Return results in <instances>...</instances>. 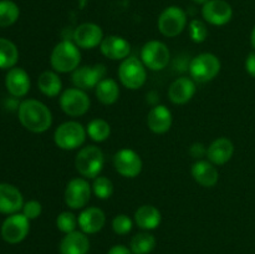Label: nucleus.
Returning <instances> with one entry per match:
<instances>
[{
    "instance_id": "obj_1",
    "label": "nucleus",
    "mask_w": 255,
    "mask_h": 254,
    "mask_svg": "<svg viewBox=\"0 0 255 254\" xmlns=\"http://www.w3.org/2000/svg\"><path fill=\"white\" fill-rule=\"evenodd\" d=\"M17 116L20 124L34 133H42L52 125L51 111L39 100L29 99L22 101L17 109Z\"/></svg>"
},
{
    "instance_id": "obj_2",
    "label": "nucleus",
    "mask_w": 255,
    "mask_h": 254,
    "mask_svg": "<svg viewBox=\"0 0 255 254\" xmlns=\"http://www.w3.org/2000/svg\"><path fill=\"white\" fill-rule=\"evenodd\" d=\"M79 49L80 47L70 40L57 42L50 56V64L54 71L59 74L74 72L81 62V52Z\"/></svg>"
},
{
    "instance_id": "obj_3",
    "label": "nucleus",
    "mask_w": 255,
    "mask_h": 254,
    "mask_svg": "<svg viewBox=\"0 0 255 254\" xmlns=\"http://www.w3.org/2000/svg\"><path fill=\"white\" fill-rule=\"evenodd\" d=\"M105 166V154L100 147L95 144L85 146L77 152L75 158L76 171L84 178L95 179L100 176Z\"/></svg>"
},
{
    "instance_id": "obj_4",
    "label": "nucleus",
    "mask_w": 255,
    "mask_h": 254,
    "mask_svg": "<svg viewBox=\"0 0 255 254\" xmlns=\"http://www.w3.org/2000/svg\"><path fill=\"white\" fill-rule=\"evenodd\" d=\"M86 127L77 121H66L60 125L54 132V142L59 148L64 151H72L86 141Z\"/></svg>"
},
{
    "instance_id": "obj_5",
    "label": "nucleus",
    "mask_w": 255,
    "mask_h": 254,
    "mask_svg": "<svg viewBox=\"0 0 255 254\" xmlns=\"http://www.w3.org/2000/svg\"><path fill=\"white\" fill-rule=\"evenodd\" d=\"M117 72L120 82L128 90L141 89L147 81V67L136 56H128L122 60Z\"/></svg>"
},
{
    "instance_id": "obj_6",
    "label": "nucleus",
    "mask_w": 255,
    "mask_h": 254,
    "mask_svg": "<svg viewBox=\"0 0 255 254\" xmlns=\"http://www.w3.org/2000/svg\"><path fill=\"white\" fill-rule=\"evenodd\" d=\"M221 60L211 52L197 55L189 62L188 71L192 79L197 82H208L216 79L221 72Z\"/></svg>"
},
{
    "instance_id": "obj_7",
    "label": "nucleus",
    "mask_w": 255,
    "mask_h": 254,
    "mask_svg": "<svg viewBox=\"0 0 255 254\" xmlns=\"http://www.w3.org/2000/svg\"><path fill=\"white\" fill-rule=\"evenodd\" d=\"M171 52L167 45L159 40L147 41L141 49V61L152 71H161L168 66Z\"/></svg>"
},
{
    "instance_id": "obj_8",
    "label": "nucleus",
    "mask_w": 255,
    "mask_h": 254,
    "mask_svg": "<svg viewBox=\"0 0 255 254\" xmlns=\"http://www.w3.org/2000/svg\"><path fill=\"white\" fill-rule=\"evenodd\" d=\"M157 25L159 32L164 36H178L187 26V12L181 6L171 5L159 14Z\"/></svg>"
},
{
    "instance_id": "obj_9",
    "label": "nucleus",
    "mask_w": 255,
    "mask_h": 254,
    "mask_svg": "<svg viewBox=\"0 0 255 254\" xmlns=\"http://www.w3.org/2000/svg\"><path fill=\"white\" fill-rule=\"evenodd\" d=\"M59 104L62 111L67 116L79 117L89 111L91 100L84 90L77 89V87H70L61 92L59 97Z\"/></svg>"
},
{
    "instance_id": "obj_10",
    "label": "nucleus",
    "mask_w": 255,
    "mask_h": 254,
    "mask_svg": "<svg viewBox=\"0 0 255 254\" xmlns=\"http://www.w3.org/2000/svg\"><path fill=\"white\" fill-rule=\"evenodd\" d=\"M92 187L86 178L76 177L67 182L65 188V203L71 209H84L91 198Z\"/></svg>"
},
{
    "instance_id": "obj_11",
    "label": "nucleus",
    "mask_w": 255,
    "mask_h": 254,
    "mask_svg": "<svg viewBox=\"0 0 255 254\" xmlns=\"http://www.w3.org/2000/svg\"><path fill=\"white\" fill-rule=\"evenodd\" d=\"M30 231V219L22 213L10 214L1 224V238L9 244H17L24 241Z\"/></svg>"
},
{
    "instance_id": "obj_12",
    "label": "nucleus",
    "mask_w": 255,
    "mask_h": 254,
    "mask_svg": "<svg viewBox=\"0 0 255 254\" xmlns=\"http://www.w3.org/2000/svg\"><path fill=\"white\" fill-rule=\"evenodd\" d=\"M107 69L104 64L85 65V66H79L72 72L71 81L75 87L86 91V90L95 89L97 84L105 79Z\"/></svg>"
},
{
    "instance_id": "obj_13",
    "label": "nucleus",
    "mask_w": 255,
    "mask_h": 254,
    "mask_svg": "<svg viewBox=\"0 0 255 254\" xmlns=\"http://www.w3.org/2000/svg\"><path fill=\"white\" fill-rule=\"evenodd\" d=\"M114 167L122 177L134 178L141 173L143 162L136 151L131 148H122L115 153Z\"/></svg>"
},
{
    "instance_id": "obj_14",
    "label": "nucleus",
    "mask_w": 255,
    "mask_h": 254,
    "mask_svg": "<svg viewBox=\"0 0 255 254\" xmlns=\"http://www.w3.org/2000/svg\"><path fill=\"white\" fill-rule=\"evenodd\" d=\"M204 21L214 26H223L233 17V7L226 0H209L202 6Z\"/></svg>"
},
{
    "instance_id": "obj_15",
    "label": "nucleus",
    "mask_w": 255,
    "mask_h": 254,
    "mask_svg": "<svg viewBox=\"0 0 255 254\" xmlns=\"http://www.w3.org/2000/svg\"><path fill=\"white\" fill-rule=\"evenodd\" d=\"M104 31L101 26L95 22H82L79 26L75 27L72 32L74 42L80 49H95L100 46L104 40Z\"/></svg>"
},
{
    "instance_id": "obj_16",
    "label": "nucleus",
    "mask_w": 255,
    "mask_h": 254,
    "mask_svg": "<svg viewBox=\"0 0 255 254\" xmlns=\"http://www.w3.org/2000/svg\"><path fill=\"white\" fill-rule=\"evenodd\" d=\"M101 54L110 60H125L131 52V44L119 35H109L104 37L100 45Z\"/></svg>"
},
{
    "instance_id": "obj_17",
    "label": "nucleus",
    "mask_w": 255,
    "mask_h": 254,
    "mask_svg": "<svg viewBox=\"0 0 255 254\" xmlns=\"http://www.w3.org/2000/svg\"><path fill=\"white\" fill-rule=\"evenodd\" d=\"M80 231L86 234L99 233L106 223V214L97 207H85L79 214Z\"/></svg>"
},
{
    "instance_id": "obj_18",
    "label": "nucleus",
    "mask_w": 255,
    "mask_h": 254,
    "mask_svg": "<svg viewBox=\"0 0 255 254\" xmlns=\"http://www.w3.org/2000/svg\"><path fill=\"white\" fill-rule=\"evenodd\" d=\"M196 82L191 77H178L168 87V99L174 105H184L193 99Z\"/></svg>"
},
{
    "instance_id": "obj_19",
    "label": "nucleus",
    "mask_w": 255,
    "mask_h": 254,
    "mask_svg": "<svg viewBox=\"0 0 255 254\" xmlns=\"http://www.w3.org/2000/svg\"><path fill=\"white\" fill-rule=\"evenodd\" d=\"M24 198L19 189L9 183H0V213L15 214L22 209Z\"/></svg>"
},
{
    "instance_id": "obj_20",
    "label": "nucleus",
    "mask_w": 255,
    "mask_h": 254,
    "mask_svg": "<svg viewBox=\"0 0 255 254\" xmlns=\"http://www.w3.org/2000/svg\"><path fill=\"white\" fill-rule=\"evenodd\" d=\"M234 154V144L227 137H219L214 139L207 147V158L214 166H222L232 159Z\"/></svg>"
},
{
    "instance_id": "obj_21",
    "label": "nucleus",
    "mask_w": 255,
    "mask_h": 254,
    "mask_svg": "<svg viewBox=\"0 0 255 254\" xmlns=\"http://www.w3.org/2000/svg\"><path fill=\"white\" fill-rule=\"evenodd\" d=\"M192 177L194 181L202 187L211 188L218 183L219 172L217 167L208 159H198L194 162L191 169Z\"/></svg>"
},
{
    "instance_id": "obj_22",
    "label": "nucleus",
    "mask_w": 255,
    "mask_h": 254,
    "mask_svg": "<svg viewBox=\"0 0 255 254\" xmlns=\"http://www.w3.org/2000/svg\"><path fill=\"white\" fill-rule=\"evenodd\" d=\"M173 122L172 112L164 105H156L147 115V126L153 133L162 134L169 131Z\"/></svg>"
},
{
    "instance_id": "obj_23",
    "label": "nucleus",
    "mask_w": 255,
    "mask_h": 254,
    "mask_svg": "<svg viewBox=\"0 0 255 254\" xmlns=\"http://www.w3.org/2000/svg\"><path fill=\"white\" fill-rule=\"evenodd\" d=\"M59 249L60 254H87L90 251V239L84 232L74 231L65 234Z\"/></svg>"
},
{
    "instance_id": "obj_24",
    "label": "nucleus",
    "mask_w": 255,
    "mask_h": 254,
    "mask_svg": "<svg viewBox=\"0 0 255 254\" xmlns=\"http://www.w3.org/2000/svg\"><path fill=\"white\" fill-rule=\"evenodd\" d=\"M5 86L12 97H22L30 90V77L21 67H12L5 77Z\"/></svg>"
},
{
    "instance_id": "obj_25",
    "label": "nucleus",
    "mask_w": 255,
    "mask_h": 254,
    "mask_svg": "<svg viewBox=\"0 0 255 254\" xmlns=\"http://www.w3.org/2000/svg\"><path fill=\"white\" fill-rule=\"evenodd\" d=\"M161 212L152 204H143L134 212V223L143 231H153L161 224Z\"/></svg>"
},
{
    "instance_id": "obj_26",
    "label": "nucleus",
    "mask_w": 255,
    "mask_h": 254,
    "mask_svg": "<svg viewBox=\"0 0 255 254\" xmlns=\"http://www.w3.org/2000/svg\"><path fill=\"white\" fill-rule=\"evenodd\" d=\"M95 94H96L97 100H99L102 105H106V106L114 105L120 97L119 84H117L114 79L105 77V79L101 80V81L97 84V86L95 87Z\"/></svg>"
},
{
    "instance_id": "obj_27",
    "label": "nucleus",
    "mask_w": 255,
    "mask_h": 254,
    "mask_svg": "<svg viewBox=\"0 0 255 254\" xmlns=\"http://www.w3.org/2000/svg\"><path fill=\"white\" fill-rule=\"evenodd\" d=\"M37 87L47 97H56L61 95L62 81L56 71H44L37 79Z\"/></svg>"
},
{
    "instance_id": "obj_28",
    "label": "nucleus",
    "mask_w": 255,
    "mask_h": 254,
    "mask_svg": "<svg viewBox=\"0 0 255 254\" xmlns=\"http://www.w3.org/2000/svg\"><path fill=\"white\" fill-rule=\"evenodd\" d=\"M19 60L16 45L10 40L0 37V69H12Z\"/></svg>"
},
{
    "instance_id": "obj_29",
    "label": "nucleus",
    "mask_w": 255,
    "mask_h": 254,
    "mask_svg": "<svg viewBox=\"0 0 255 254\" xmlns=\"http://www.w3.org/2000/svg\"><path fill=\"white\" fill-rule=\"evenodd\" d=\"M156 247V238L149 232H141L132 237L129 249L133 254H149Z\"/></svg>"
},
{
    "instance_id": "obj_30",
    "label": "nucleus",
    "mask_w": 255,
    "mask_h": 254,
    "mask_svg": "<svg viewBox=\"0 0 255 254\" xmlns=\"http://www.w3.org/2000/svg\"><path fill=\"white\" fill-rule=\"evenodd\" d=\"M87 136L95 142H104L111 134V126L104 119H94L86 126Z\"/></svg>"
},
{
    "instance_id": "obj_31",
    "label": "nucleus",
    "mask_w": 255,
    "mask_h": 254,
    "mask_svg": "<svg viewBox=\"0 0 255 254\" xmlns=\"http://www.w3.org/2000/svg\"><path fill=\"white\" fill-rule=\"evenodd\" d=\"M20 16V9L12 0H0V27L14 25Z\"/></svg>"
},
{
    "instance_id": "obj_32",
    "label": "nucleus",
    "mask_w": 255,
    "mask_h": 254,
    "mask_svg": "<svg viewBox=\"0 0 255 254\" xmlns=\"http://www.w3.org/2000/svg\"><path fill=\"white\" fill-rule=\"evenodd\" d=\"M91 187L92 192L99 199H109L114 194V183L107 177H96Z\"/></svg>"
},
{
    "instance_id": "obj_33",
    "label": "nucleus",
    "mask_w": 255,
    "mask_h": 254,
    "mask_svg": "<svg viewBox=\"0 0 255 254\" xmlns=\"http://www.w3.org/2000/svg\"><path fill=\"white\" fill-rule=\"evenodd\" d=\"M79 226L76 216L72 212H61L56 218V227L60 232L67 234L76 231V227Z\"/></svg>"
},
{
    "instance_id": "obj_34",
    "label": "nucleus",
    "mask_w": 255,
    "mask_h": 254,
    "mask_svg": "<svg viewBox=\"0 0 255 254\" xmlns=\"http://www.w3.org/2000/svg\"><path fill=\"white\" fill-rule=\"evenodd\" d=\"M188 32L192 41L197 42V44L203 42L208 36V29H207L206 22L198 19H193L189 22Z\"/></svg>"
},
{
    "instance_id": "obj_35",
    "label": "nucleus",
    "mask_w": 255,
    "mask_h": 254,
    "mask_svg": "<svg viewBox=\"0 0 255 254\" xmlns=\"http://www.w3.org/2000/svg\"><path fill=\"white\" fill-rule=\"evenodd\" d=\"M133 228V221L126 214H117L112 219V229L119 236H126Z\"/></svg>"
},
{
    "instance_id": "obj_36",
    "label": "nucleus",
    "mask_w": 255,
    "mask_h": 254,
    "mask_svg": "<svg viewBox=\"0 0 255 254\" xmlns=\"http://www.w3.org/2000/svg\"><path fill=\"white\" fill-rule=\"evenodd\" d=\"M41 212L42 206L39 201H34V199H32V201L24 203V206H22V214H24L27 219H30V221H31V219L39 218Z\"/></svg>"
},
{
    "instance_id": "obj_37",
    "label": "nucleus",
    "mask_w": 255,
    "mask_h": 254,
    "mask_svg": "<svg viewBox=\"0 0 255 254\" xmlns=\"http://www.w3.org/2000/svg\"><path fill=\"white\" fill-rule=\"evenodd\" d=\"M189 153H191L193 158L202 159L204 156H207V147L203 143H201V142H196L189 148Z\"/></svg>"
},
{
    "instance_id": "obj_38",
    "label": "nucleus",
    "mask_w": 255,
    "mask_h": 254,
    "mask_svg": "<svg viewBox=\"0 0 255 254\" xmlns=\"http://www.w3.org/2000/svg\"><path fill=\"white\" fill-rule=\"evenodd\" d=\"M246 70L252 77H255V51L251 52L246 60Z\"/></svg>"
},
{
    "instance_id": "obj_39",
    "label": "nucleus",
    "mask_w": 255,
    "mask_h": 254,
    "mask_svg": "<svg viewBox=\"0 0 255 254\" xmlns=\"http://www.w3.org/2000/svg\"><path fill=\"white\" fill-rule=\"evenodd\" d=\"M107 254H133L131 252V249L127 248L126 246H122V244H117V246H114Z\"/></svg>"
},
{
    "instance_id": "obj_40",
    "label": "nucleus",
    "mask_w": 255,
    "mask_h": 254,
    "mask_svg": "<svg viewBox=\"0 0 255 254\" xmlns=\"http://www.w3.org/2000/svg\"><path fill=\"white\" fill-rule=\"evenodd\" d=\"M251 42H252V46L255 49V25L253 27V30H252V34H251Z\"/></svg>"
},
{
    "instance_id": "obj_41",
    "label": "nucleus",
    "mask_w": 255,
    "mask_h": 254,
    "mask_svg": "<svg viewBox=\"0 0 255 254\" xmlns=\"http://www.w3.org/2000/svg\"><path fill=\"white\" fill-rule=\"evenodd\" d=\"M192 1H193L194 4H197V5H202V6H203V5L206 4L207 1H209V0H192Z\"/></svg>"
}]
</instances>
